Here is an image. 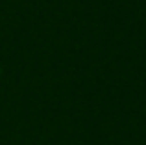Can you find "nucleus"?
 I'll use <instances>...</instances> for the list:
<instances>
[{
    "instance_id": "nucleus-1",
    "label": "nucleus",
    "mask_w": 146,
    "mask_h": 145,
    "mask_svg": "<svg viewBox=\"0 0 146 145\" xmlns=\"http://www.w3.org/2000/svg\"><path fill=\"white\" fill-rule=\"evenodd\" d=\"M0 72H2V69H0Z\"/></svg>"
}]
</instances>
